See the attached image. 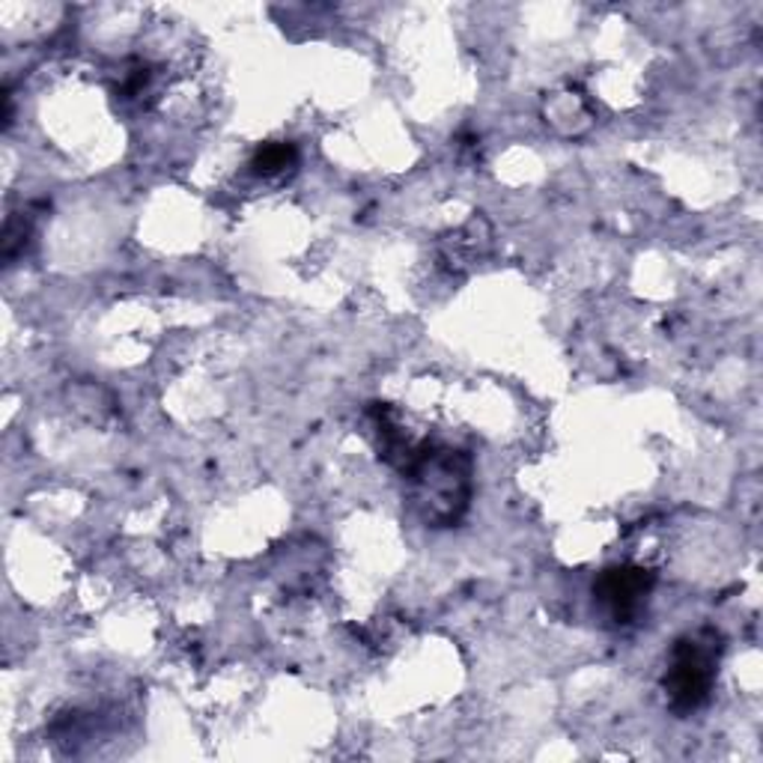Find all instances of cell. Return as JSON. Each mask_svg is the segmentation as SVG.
<instances>
[{
	"instance_id": "cell-1",
	"label": "cell",
	"mask_w": 763,
	"mask_h": 763,
	"mask_svg": "<svg viewBox=\"0 0 763 763\" xmlns=\"http://www.w3.org/2000/svg\"><path fill=\"white\" fill-rule=\"evenodd\" d=\"M713 683V647L698 638L680 641L674 650V665L668 674V692L680 710H695L704 704Z\"/></svg>"
},
{
	"instance_id": "cell-2",
	"label": "cell",
	"mask_w": 763,
	"mask_h": 763,
	"mask_svg": "<svg viewBox=\"0 0 763 763\" xmlns=\"http://www.w3.org/2000/svg\"><path fill=\"white\" fill-rule=\"evenodd\" d=\"M600 591H603V600L615 608L617 615L620 612L626 615L638 603V596H645L647 579L641 576V570H612L600 584Z\"/></svg>"
},
{
	"instance_id": "cell-3",
	"label": "cell",
	"mask_w": 763,
	"mask_h": 763,
	"mask_svg": "<svg viewBox=\"0 0 763 763\" xmlns=\"http://www.w3.org/2000/svg\"><path fill=\"white\" fill-rule=\"evenodd\" d=\"M293 147H284V144H275V147H265L257 152L254 159V168L260 170V173H277V170H284L289 161H293Z\"/></svg>"
}]
</instances>
